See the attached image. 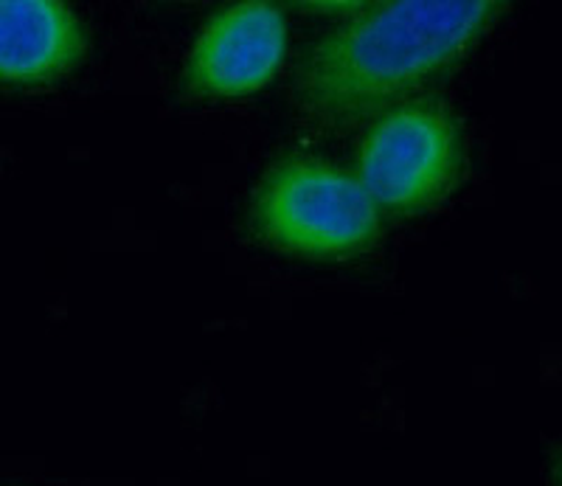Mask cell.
Segmentation results:
<instances>
[{"label":"cell","instance_id":"6da1fadb","mask_svg":"<svg viewBox=\"0 0 562 486\" xmlns=\"http://www.w3.org/2000/svg\"><path fill=\"white\" fill-rule=\"evenodd\" d=\"M504 9L498 0L371 3L304 54L295 99L326 127L385 113L473 52Z\"/></svg>","mask_w":562,"mask_h":486},{"label":"cell","instance_id":"7a4b0ae2","mask_svg":"<svg viewBox=\"0 0 562 486\" xmlns=\"http://www.w3.org/2000/svg\"><path fill=\"white\" fill-rule=\"evenodd\" d=\"M248 225L259 242L288 257L344 259L378 242L383 219L358 174L324 158L293 155L256 183Z\"/></svg>","mask_w":562,"mask_h":486},{"label":"cell","instance_id":"3957f363","mask_svg":"<svg viewBox=\"0 0 562 486\" xmlns=\"http://www.w3.org/2000/svg\"><path fill=\"white\" fill-rule=\"evenodd\" d=\"M464 160L456 115L439 102H403L380 113L358 152V180L378 208L414 214L453 189Z\"/></svg>","mask_w":562,"mask_h":486},{"label":"cell","instance_id":"277c9868","mask_svg":"<svg viewBox=\"0 0 562 486\" xmlns=\"http://www.w3.org/2000/svg\"><path fill=\"white\" fill-rule=\"evenodd\" d=\"M288 54V18L270 0L231 3L203 26L183 65L192 99H239L268 88Z\"/></svg>","mask_w":562,"mask_h":486},{"label":"cell","instance_id":"5b68a950","mask_svg":"<svg viewBox=\"0 0 562 486\" xmlns=\"http://www.w3.org/2000/svg\"><path fill=\"white\" fill-rule=\"evenodd\" d=\"M88 29L59 0H0V84L43 88L88 57Z\"/></svg>","mask_w":562,"mask_h":486},{"label":"cell","instance_id":"8992f818","mask_svg":"<svg viewBox=\"0 0 562 486\" xmlns=\"http://www.w3.org/2000/svg\"><path fill=\"white\" fill-rule=\"evenodd\" d=\"M560 486H562V470H560Z\"/></svg>","mask_w":562,"mask_h":486}]
</instances>
